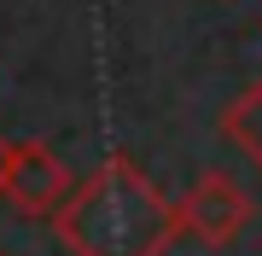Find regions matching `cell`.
Returning a JSON list of instances; mask_svg holds the SVG:
<instances>
[{"mask_svg": "<svg viewBox=\"0 0 262 256\" xmlns=\"http://www.w3.org/2000/svg\"><path fill=\"white\" fill-rule=\"evenodd\" d=\"M53 233L70 256H163L181 239V216L158 180L117 152L70 187V198L53 210Z\"/></svg>", "mask_w": 262, "mask_h": 256, "instance_id": "cell-1", "label": "cell"}, {"mask_svg": "<svg viewBox=\"0 0 262 256\" xmlns=\"http://www.w3.org/2000/svg\"><path fill=\"white\" fill-rule=\"evenodd\" d=\"M175 216H181V233H192V239H204V245L222 250V245H233V239L251 227L256 204H251V192H245L233 175L204 169L187 187V198L175 204Z\"/></svg>", "mask_w": 262, "mask_h": 256, "instance_id": "cell-2", "label": "cell"}, {"mask_svg": "<svg viewBox=\"0 0 262 256\" xmlns=\"http://www.w3.org/2000/svg\"><path fill=\"white\" fill-rule=\"evenodd\" d=\"M70 187L76 180L64 169V157H58L47 140H18L12 175H6V204L18 210V216H53V210L70 198Z\"/></svg>", "mask_w": 262, "mask_h": 256, "instance_id": "cell-3", "label": "cell"}, {"mask_svg": "<svg viewBox=\"0 0 262 256\" xmlns=\"http://www.w3.org/2000/svg\"><path fill=\"white\" fill-rule=\"evenodd\" d=\"M222 140L239 146V152L256 163V175H262V76L222 111Z\"/></svg>", "mask_w": 262, "mask_h": 256, "instance_id": "cell-4", "label": "cell"}, {"mask_svg": "<svg viewBox=\"0 0 262 256\" xmlns=\"http://www.w3.org/2000/svg\"><path fill=\"white\" fill-rule=\"evenodd\" d=\"M12 152H18V140H6V134H0V198H6V175H12Z\"/></svg>", "mask_w": 262, "mask_h": 256, "instance_id": "cell-5", "label": "cell"}, {"mask_svg": "<svg viewBox=\"0 0 262 256\" xmlns=\"http://www.w3.org/2000/svg\"><path fill=\"white\" fill-rule=\"evenodd\" d=\"M0 256H6V250H0Z\"/></svg>", "mask_w": 262, "mask_h": 256, "instance_id": "cell-6", "label": "cell"}]
</instances>
